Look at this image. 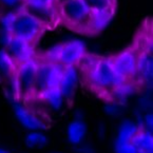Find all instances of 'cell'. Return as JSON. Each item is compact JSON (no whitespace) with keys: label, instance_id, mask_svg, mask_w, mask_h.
Returning a JSON list of instances; mask_svg holds the SVG:
<instances>
[{"label":"cell","instance_id":"5bb4252c","mask_svg":"<svg viewBox=\"0 0 153 153\" xmlns=\"http://www.w3.org/2000/svg\"><path fill=\"white\" fill-rule=\"evenodd\" d=\"M131 144L136 148L138 153H153L152 132L140 129L132 138Z\"/></svg>","mask_w":153,"mask_h":153},{"label":"cell","instance_id":"3957f363","mask_svg":"<svg viewBox=\"0 0 153 153\" xmlns=\"http://www.w3.org/2000/svg\"><path fill=\"white\" fill-rule=\"evenodd\" d=\"M45 30L47 27L20 7L13 14L9 33L11 36L17 37L34 47Z\"/></svg>","mask_w":153,"mask_h":153},{"label":"cell","instance_id":"44dd1931","mask_svg":"<svg viewBox=\"0 0 153 153\" xmlns=\"http://www.w3.org/2000/svg\"><path fill=\"white\" fill-rule=\"evenodd\" d=\"M115 153H138L134 146L131 143H114Z\"/></svg>","mask_w":153,"mask_h":153},{"label":"cell","instance_id":"f546056e","mask_svg":"<svg viewBox=\"0 0 153 153\" xmlns=\"http://www.w3.org/2000/svg\"><path fill=\"white\" fill-rule=\"evenodd\" d=\"M23 1H25H25H27V0H23Z\"/></svg>","mask_w":153,"mask_h":153},{"label":"cell","instance_id":"5b68a950","mask_svg":"<svg viewBox=\"0 0 153 153\" xmlns=\"http://www.w3.org/2000/svg\"><path fill=\"white\" fill-rule=\"evenodd\" d=\"M63 69L65 67L58 62H51L45 60L43 62L38 63L36 78L34 82L33 94L39 96L41 93L49 89L57 88L62 76Z\"/></svg>","mask_w":153,"mask_h":153},{"label":"cell","instance_id":"4fadbf2b","mask_svg":"<svg viewBox=\"0 0 153 153\" xmlns=\"http://www.w3.org/2000/svg\"><path fill=\"white\" fill-rule=\"evenodd\" d=\"M88 128L86 123L80 120H74L67 127V138L72 146L76 147L85 142Z\"/></svg>","mask_w":153,"mask_h":153},{"label":"cell","instance_id":"d4e9b609","mask_svg":"<svg viewBox=\"0 0 153 153\" xmlns=\"http://www.w3.org/2000/svg\"><path fill=\"white\" fill-rule=\"evenodd\" d=\"M25 2L32 3L35 5H53L55 4L54 0H27Z\"/></svg>","mask_w":153,"mask_h":153},{"label":"cell","instance_id":"7a4b0ae2","mask_svg":"<svg viewBox=\"0 0 153 153\" xmlns=\"http://www.w3.org/2000/svg\"><path fill=\"white\" fill-rule=\"evenodd\" d=\"M56 7L59 21L74 31L87 34L91 11L83 0H69Z\"/></svg>","mask_w":153,"mask_h":153},{"label":"cell","instance_id":"f1b7e54d","mask_svg":"<svg viewBox=\"0 0 153 153\" xmlns=\"http://www.w3.org/2000/svg\"><path fill=\"white\" fill-rule=\"evenodd\" d=\"M52 153H60V152H52Z\"/></svg>","mask_w":153,"mask_h":153},{"label":"cell","instance_id":"9a60e30c","mask_svg":"<svg viewBox=\"0 0 153 153\" xmlns=\"http://www.w3.org/2000/svg\"><path fill=\"white\" fill-rule=\"evenodd\" d=\"M138 130H140V128L137 126V124L135 122H132V120H124L120 125V127H118L115 142L131 143L132 138L138 132Z\"/></svg>","mask_w":153,"mask_h":153},{"label":"cell","instance_id":"ba28073f","mask_svg":"<svg viewBox=\"0 0 153 153\" xmlns=\"http://www.w3.org/2000/svg\"><path fill=\"white\" fill-rule=\"evenodd\" d=\"M21 9L31 15L33 18L40 22L43 27L48 29L49 27H54L59 21L56 4L53 5H35L29 2H25Z\"/></svg>","mask_w":153,"mask_h":153},{"label":"cell","instance_id":"6da1fadb","mask_svg":"<svg viewBox=\"0 0 153 153\" xmlns=\"http://www.w3.org/2000/svg\"><path fill=\"white\" fill-rule=\"evenodd\" d=\"M89 82L99 92L112 93L116 87L126 82V79L113 69L110 58H98L94 65L86 72Z\"/></svg>","mask_w":153,"mask_h":153},{"label":"cell","instance_id":"7402d4cb","mask_svg":"<svg viewBox=\"0 0 153 153\" xmlns=\"http://www.w3.org/2000/svg\"><path fill=\"white\" fill-rule=\"evenodd\" d=\"M75 151L77 153H96V150L92 145L88 143H81L78 146L75 147Z\"/></svg>","mask_w":153,"mask_h":153},{"label":"cell","instance_id":"7c38bea8","mask_svg":"<svg viewBox=\"0 0 153 153\" xmlns=\"http://www.w3.org/2000/svg\"><path fill=\"white\" fill-rule=\"evenodd\" d=\"M114 11L106 12H91L90 19H89L88 27H87V35H94L108 25L112 18Z\"/></svg>","mask_w":153,"mask_h":153},{"label":"cell","instance_id":"8fae6325","mask_svg":"<svg viewBox=\"0 0 153 153\" xmlns=\"http://www.w3.org/2000/svg\"><path fill=\"white\" fill-rule=\"evenodd\" d=\"M77 85V71L75 67H65L59 81V90L65 98H70L74 94Z\"/></svg>","mask_w":153,"mask_h":153},{"label":"cell","instance_id":"9c48e42d","mask_svg":"<svg viewBox=\"0 0 153 153\" xmlns=\"http://www.w3.org/2000/svg\"><path fill=\"white\" fill-rule=\"evenodd\" d=\"M4 51L15 61L16 65H19V63L34 58L33 45L17 37L10 36L9 40L4 45Z\"/></svg>","mask_w":153,"mask_h":153},{"label":"cell","instance_id":"e0dca14e","mask_svg":"<svg viewBox=\"0 0 153 153\" xmlns=\"http://www.w3.org/2000/svg\"><path fill=\"white\" fill-rule=\"evenodd\" d=\"M17 65L4 50H0V79H11L14 77Z\"/></svg>","mask_w":153,"mask_h":153},{"label":"cell","instance_id":"ffe728a7","mask_svg":"<svg viewBox=\"0 0 153 153\" xmlns=\"http://www.w3.org/2000/svg\"><path fill=\"white\" fill-rule=\"evenodd\" d=\"M91 12L114 11L115 0H83Z\"/></svg>","mask_w":153,"mask_h":153},{"label":"cell","instance_id":"484cf974","mask_svg":"<svg viewBox=\"0 0 153 153\" xmlns=\"http://www.w3.org/2000/svg\"><path fill=\"white\" fill-rule=\"evenodd\" d=\"M107 113H108L109 115H111V116H116V115L120 114V108H118V106L115 104H112V105H109L108 107H107Z\"/></svg>","mask_w":153,"mask_h":153},{"label":"cell","instance_id":"2e32d148","mask_svg":"<svg viewBox=\"0 0 153 153\" xmlns=\"http://www.w3.org/2000/svg\"><path fill=\"white\" fill-rule=\"evenodd\" d=\"M152 67L153 60L151 56V51H145L142 54H138L137 74H140L144 80L150 81L152 79Z\"/></svg>","mask_w":153,"mask_h":153},{"label":"cell","instance_id":"83f0119b","mask_svg":"<svg viewBox=\"0 0 153 153\" xmlns=\"http://www.w3.org/2000/svg\"><path fill=\"white\" fill-rule=\"evenodd\" d=\"M0 153H10L7 150H5V149L3 148H0Z\"/></svg>","mask_w":153,"mask_h":153},{"label":"cell","instance_id":"d6986e66","mask_svg":"<svg viewBox=\"0 0 153 153\" xmlns=\"http://www.w3.org/2000/svg\"><path fill=\"white\" fill-rule=\"evenodd\" d=\"M25 145L31 149L45 148L49 143L47 135L42 131H30L25 136Z\"/></svg>","mask_w":153,"mask_h":153},{"label":"cell","instance_id":"8992f818","mask_svg":"<svg viewBox=\"0 0 153 153\" xmlns=\"http://www.w3.org/2000/svg\"><path fill=\"white\" fill-rule=\"evenodd\" d=\"M138 53L135 49H127L120 54L111 57L113 69L118 75L127 80L137 74Z\"/></svg>","mask_w":153,"mask_h":153},{"label":"cell","instance_id":"603a6c76","mask_svg":"<svg viewBox=\"0 0 153 153\" xmlns=\"http://www.w3.org/2000/svg\"><path fill=\"white\" fill-rule=\"evenodd\" d=\"M153 128V115L152 113H147L143 116V129L152 132Z\"/></svg>","mask_w":153,"mask_h":153},{"label":"cell","instance_id":"4316f807","mask_svg":"<svg viewBox=\"0 0 153 153\" xmlns=\"http://www.w3.org/2000/svg\"><path fill=\"white\" fill-rule=\"evenodd\" d=\"M67 1H69V0H54V2H55V4H61V3H63V2H67Z\"/></svg>","mask_w":153,"mask_h":153},{"label":"cell","instance_id":"ac0fdd59","mask_svg":"<svg viewBox=\"0 0 153 153\" xmlns=\"http://www.w3.org/2000/svg\"><path fill=\"white\" fill-rule=\"evenodd\" d=\"M39 97H40L42 100H45V102L55 111L60 110V108L62 107V104H63V99H65V97L62 96V94H61L58 87L45 91V92L39 95Z\"/></svg>","mask_w":153,"mask_h":153},{"label":"cell","instance_id":"277c9868","mask_svg":"<svg viewBox=\"0 0 153 153\" xmlns=\"http://www.w3.org/2000/svg\"><path fill=\"white\" fill-rule=\"evenodd\" d=\"M37 68H38V62L34 58L17 65L15 75L12 79L13 95L15 98L29 96L33 93Z\"/></svg>","mask_w":153,"mask_h":153},{"label":"cell","instance_id":"cb8c5ba5","mask_svg":"<svg viewBox=\"0 0 153 153\" xmlns=\"http://www.w3.org/2000/svg\"><path fill=\"white\" fill-rule=\"evenodd\" d=\"M20 2L25 3V1L23 0H0V5L3 7H7V9H12Z\"/></svg>","mask_w":153,"mask_h":153},{"label":"cell","instance_id":"52a82bcc","mask_svg":"<svg viewBox=\"0 0 153 153\" xmlns=\"http://www.w3.org/2000/svg\"><path fill=\"white\" fill-rule=\"evenodd\" d=\"M86 54V47L80 40H72L58 45L57 62L63 67H75Z\"/></svg>","mask_w":153,"mask_h":153},{"label":"cell","instance_id":"30bf717a","mask_svg":"<svg viewBox=\"0 0 153 153\" xmlns=\"http://www.w3.org/2000/svg\"><path fill=\"white\" fill-rule=\"evenodd\" d=\"M13 109L17 120L25 129L30 131H43L47 129V125L43 123L40 117H38L31 110L23 107L21 104L14 101Z\"/></svg>","mask_w":153,"mask_h":153}]
</instances>
